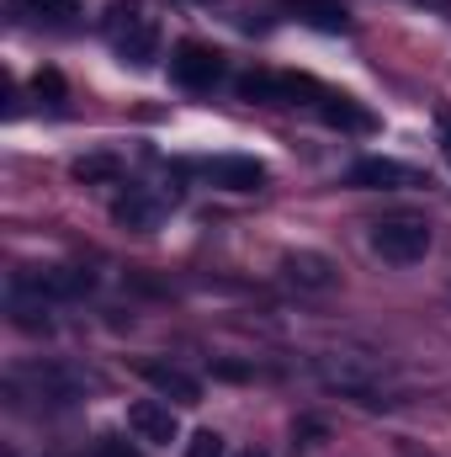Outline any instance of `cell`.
I'll return each instance as SVG.
<instances>
[{
	"label": "cell",
	"mask_w": 451,
	"mask_h": 457,
	"mask_svg": "<svg viewBox=\"0 0 451 457\" xmlns=\"http://www.w3.org/2000/svg\"><path fill=\"white\" fill-rule=\"evenodd\" d=\"M11 388H32V399H43V404H53V410L86 399V378H80L75 367H53V361H43V367H21V372L11 378Z\"/></svg>",
	"instance_id": "obj_5"
},
{
	"label": "cell",
	"mask_w": 451,
	"mask_h": 457,
	"mask_svg": "<svg viewBox=\"0 0 451 457\" xmlns=\"http://www.w3.org/2000/svg\"><path fill=\"white\" fill-rule=\"evenodd\" d=\"M234 91H239L244 102H282V96H276V75H266V70L239 75V80H234Z\"/></svg>",
	"instance_id": "obj_16"
},
{
	"label": "cell",
	"mask_w": 451,
	"mask_h": 457,
	"mask_svg": "<svg viewBox=\"0 0 451 457\" xmlns=\"http://www.w3.org/2000/svg\"><path fill=\"white\" fill-rule=\"evenodd\" d=\"M345 181L350 187H366V192H398V187H430L414 165H404V160H382V154H372V160H356L350 170H345Z\"/></svg>",
	"instance_id": "obj_7"
},
{
	"label": "cell",
	"mask_w": 451,
	"mask_h": 457,
	"mask_svg": "<svg viewBox=\"0 0 451 457\" xmlns=\"http://www.w3.org/2000/svg\"><path fill=\"white\" fill-rule=\"evenodd\" d=\"M372 250L388 266H414L430 255V224L425 219H382V224H372Z\"/></svg>",
	"instance_id": "obj_4"
},
{
	"label": "cell",
	"mask_w": 451,
	"mask_h": 457,
	"mask_svg": "<svg viewBox=\"0 0 451 457\" xmlns=\"http://www.w3.org/2000/svg\"><path fill=\"white\" fill-rule=\"evenodd\" d=\"M96 287V271L86 266H27L11 277V293L43 298V303H64V298H86Z\"/></svg>",
	"instance_id": "obj_3"
},
{
	"label": "cell",
	"mask_w": 451,
	"mask_h": 457,
	"mask_svg": "<svg viewBox=\"0 0 451 457\" xmlns=\"http://www.w3.org/2000/svg\"><path fill=\"white\" fill-rule=\"evenodd\" d=\"M319 378H324L330 388H340L345 399L366 404V410H388V404H398V399H393V388H388V367H382L377 356L330 351V356H319Z\"/></svg>",
	"instance_id": "obj_1"
},
{
	"label": "cell",
	"mask_w": 451,
	"mask_h": 457,
	"mask_svg": "<svg viewBox=\"0 0 451 457\" xmlns=\"http://www.w3.org/2000/svg\"><path fill=\"white\" fill-rule=\"evenodd\" d=\"M319 112H324V122L350 128V133H366V128H372V112H366V107H356L350 96H324V102H319Z\"/></svg>",
	"instance_id": "obj_14"
},
{
	"label": "cell",
	"mask_w": 451,
	"mask_h": 457,
	"mask_svg": "<svg viewBox=\"0 0 451 457\" xmlns=\"http://www.w3.org/2000/svg\"><path fill=\"white\" fill-rule=\"evenodd\" d=\"M441 144H447V154H451V117H441Z\"/></svg>",
	"instance_id": "obj_22"
},
{
	"label": "cell",
	"mask_w": 451,
	"mask_h": 457,
	"mask_svg": "<svg viewBox=\"0 0 451 457\" xmlns=\"http://www.w3.org/2000/svg\"><path fill=\"white\" fill-rule=\"evenodd\" d=\"M239 457H271V453H260V447H244V453H239Z\"/></svg>",
	"instance_id": "obj_23"
},
{
	"label": "cell",
	"mask_w": 451,
	"mask_h": 457,
	"mask_svg": "<svg viewBox=\"0 0 451 457\" xmlns=\"http://www.w3.org/2000/svg\"><path fill=\"white\" fill-rule=\"evenodd\" d=\"M287 11H292L298 21L319 27V32H345V27H350V11H345L340 0H287Z\"/></svg>",
	"instance_id": "obj_12"
},
{
	"label": "cell",
	"mask_w": 451,
	"mask_h": 457,
	"mask_svg": "<svg viewBox=\"0 0 451 457\" xmlns=\"http://www.w3.org/2000/svg\"><path fill=\"white\" fill-rule=\"evenodd\" d=\"M319 436H324V420H298V426H292V442H298V447H314Z\"/></svg>",
	"instance_id": "obj_19"
},
{
	"label": "cell",
	"mask_w": 451,
	"mask_h": 457,
	"mask_svg": "<svg viewBox=\"0 0 451 457\" xmlns=\"http://www.w3.org/2000/svg\"><path fill=\"white\" fill-rule=\"evenodd\" d=\"M127 431H133L138 442H149V447H170V442L181 436L176 410H170L165 399H138V404H127Z\"/></svg>",
	"instance_id": "obj_8"
},
{
	"label": "cell",
	"mask_w": 451,
	"mask_h": 457,
	"mask_svg": "<svg viewBox=\"0 0 451 457\" xmlns=\"http://www.w3.org/2000/svg\"><path fill=\"white\" fill-rule=\"evenodd\" d=\"M170 80L186 86V91H213L224 80V54L208 48V43H176L170 54Z\"/></svg>",
	"instance_id": "obj_6"
},
{
	"label": "cell",
	"mask_w": 451,
	"mask_h": 457,
	"mask_svg": "<svg viewBox=\"0 0 451 457\" xmlns=\"http://www.w3.org/2000/svg\"><path fill=\"white\" fill-rule=\"evenodd\" d=\"M186 457H224V436H218V431H197V436L186 442Z\"/></svg>",
	"instance_id": "obj_18"
},
{
	"label": "cell",
	"mask_w": 451,
	"mask_h": 457,
	"mask_svg": "<svg viewBox=\"0 0 451 457\" xmlns=\"http://www.w3.org/2000/svg\"><path fill=\"white\" fill-rule=\"evenodd\" d=\"M96 457H138V453H133L122 436H102V442H96Z\"/></svg>",
	"instance_id": "obj_20"
},
{
	"label": "cell",
	"mask_w": 451,
	"mask_h": 457,
	"mask_svg": "<svg viewBox=\"0 0 451 457\" xmlns=\"http://www.w3.org/2000/svg\"><path fill=\"white\" fill-rule=\"evenodd\" d=\"M107 32H112L117 54L127 59V64H154L160 59V27H154V16H144V5L138 0H112L107 5Z\"/></svg>",
	"instance_id": "obj_2"
},
{
	"label": "cell",
	"mask_w": 451,
	"mask_h": 457,
	"mask_svg": "<svg viewBox=\"0 0 451 457\" xmlns=\"http://www.w3.org/2000/svg\"><path fill=\"white\" fill-rule=\"evenodd\" d=\"M32 16H43V21H70V16H80V5L86 0H21Z\"/></svg>",
	"instance_id": "obj_17"
},
{
	"label": "cell",
	"mask_w": 451,
	"mask_h": 457,
	"mask_svg": "<svg viewBox=\"0 0 451 457\" xmlns=\"http://www.w3.org/2000/svg\"><path fill=\"white\" fill-rule=\"evenodd\" d=\"M282 277L292 287H308V293H324L340 282V266L324 255V250H287L282 255Z\"/></svg>",
	"instance_id": "obj_10"
},
{
	"label": "cell",
	"mask_w": 451,
	"mask_h": 457,
	"mask_svg": "<svg viewBox=\"0 0 451 457\" xmlns=\"http://www.w3.org/2000/svg\"><path fill=\"white\" fill-rule=\"evenodd\" d=\"M117 154H80L75 160V181H86V187H96V181H117Z\"/></svg>",
	"instance_id": "obj_15"
},
{
	"label": "cell",
	"mask_w": 451,
	"mask_h": 457,
	"mask_svg": "<svg viewBox=\"0 0 451 457\" xmlns=\"http://www.w3.org/2000/svg\"><path fill=\"white\" fill-rule=\"evenodd\" d=\"M138 372L154 383V394L160 399H176V404H202V383L186 372V367H176V361H138Z\"/></svg>",
	"instance_id": "obj_11"
},
{
	"label": "cell",
	"mask_w": 451,
	"mask_h": 457,
	"mask_svg": "<svg viewBox=\"0 0 451 457\" xmlns=\"http://www.w3.org/2000/svg\"><path fill=\"white\" fill-rule=\"evenodd\" d=\"M37 96H53V102H59V96H64V80H59L53 70H43V75H37Z\"/></svg>",
	"instance_id": "obj_21"
},
{
	"label": "cell",
	"mask_w": 451,
	"mask_h": 457,
	"mask_svg": "<svg viewBox=\"0 0 451 457\" xmlns=\"http://www.w3.org/2000/svg\"><path fill=\"white\" fill-rule=\"evenodd\" d=\"M202 176H208L213 187H224V192H260L271 170H266L255 154H213V160L202 165Z\"/></svg>",
	"instance_id": "obj_9"
},
{
	"label": "cell",
	"mask_w": 451,
	"mask_h": 457,
	"mask_svg": "<svg viewBox=\"0 0 451 457\" xmlns=\"http://www.w3.org/2000/svg\"><path fill=\"white\" fill-rule=\"evenodd\" d=\"M112 219L117 224H127V228H138V234H149V228L160 224V203H149L144 192H127V197H117Z\"/></svg>",
	"instance_id": "obj_13"
}]
</instances>
